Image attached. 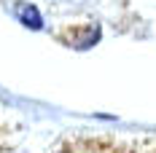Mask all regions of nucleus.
<instances>
[{
	"mask_svg": "<svg viewBox=\"0 0 156 153\" xmlns=\"http://www.w3.org/2000/svg\"><path fill=\"white\" fill-rule=\"evenodd\" d=\"M14 11H16V19L27 27V30H43V16H41V11L32 5V3H22V0H16L14 3Z\"/></svg>",
	"mask_w": 156,
	"mask_h": 153,
	"instance_id": "obj_1",
	"label": "nucleus"
},
{
	"mask_svg": "<svg viewBox=\"0 0 156 153\" xmlns=\"http://www.w3.org/2000/svg\"><path fill=\"white\" fill-rule=\"evenodd\" d=\"M97 40H100V30H97V27H92V35H89L83 43H78V51H86V48H92Z\"/></svg>",
	"mask_w": 156,
	"mask_h": 153,
	"instance_id": "obj_2",
	"label": "nucleus"
}]
</instances>
